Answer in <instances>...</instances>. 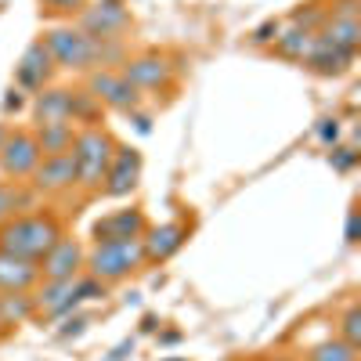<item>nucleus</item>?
Returning <instances> with one entry per match:
<instances>
[{
    "instance_id": "f257e3e1",
    "label": "nucleus",
    "mask_w": 361,
    "mask_h": 361,
    "mask_svg": "<svg viewBox=\"0 0 361 361\" xmlns=\"http://www.w3.org/2000/svg\"><path fill=\"white\" fill-rule=\"evenodd\" d=\"M58 238H62V224L54 214H47V209L44 214H18L0 224V253L40 264L54 250Z\"/></svg>"
},
{
    "instance_id": "f03ea898",
    "label": "nucleus",
    "mask_w": 361,
    "mask_h": 361,
    "mask_svg": "<svg viewBox=\"0 0 361 361\" xmlns=\"http://www.w3.org/2000/svg\"><path fill=\"white\" fill-rule=\"evenodd\" d=\"M116 137L105 127H80L76 145H73V159H76V185L87 192H102V180L109 173L112 152H116Z\"/></svg>"
},
{
    "instance_id": "7ed1b4c3",
    "label": "nucleus",
    "mask_w": 361,
    "mask_h": 361,
    "mask_svg": "<svg viewBox=\"0 0 361 361\" xmlns=\"http://www.w3.org/2000/svg\"><path fill=\"white\" fill-rule=\"evenodd\" d=\"M44 47L54 58L58 69H73V73H90L102 69V40H90L87 33L73 25H54L44 33Z\"/></svg>"
},
{
    "instance_id": "20e7f679",
    "label": "nucleus",
    "mask_w": 361,
    "mask_h": 361,
    "mask_svg": "<svg viewBox=\"0 0 361 361\" xmlns=\"http://www.w3.org/2000/svg\"><path fill=\"white\" fill-rule=\"evenodd\" d=\"M141 264H145L141 238H123V243H94V250H90L87 260H83L87 275L105 282V286L123 282L127 275H134Z\"/></svg>"
},
{
    "instance_id": "39448f33",
    "label": "nucleus",
    "mask_w": 361,
    "mask_h": 361,
    "mask_svg": "<svg viewBox=\"0 0 361 361\" xmlns=\"http://www.w3.org/2000/svg\"><path fill=\"white\" fill-rule=\"evenodd\" d=\"M40 145L33 130H8L4 145H0V177L4 180H29L40 163Z\"/></svg>"
},
{
    "instance_id": "423d86ee",
    "label": "nucleus",
    "mask_w": 361,
    "mask_h": 361,
    "mask_svg": "<svg viewBox=\"0 0 361 361\" xmlns=\"http://www.w3.org/2000/svg\"><path fill=\"white\" fill-rule=\"evenodd\" d=\"M130 25V11L123 0H98L87 4L80 11V33H87L90 40H119V33Z\"/></svg>"
},
{
    "instance_id": "0eeeda50",
    "label": "nucleus",
    "mask_w": 361,
    "mask_h": 361,
    "mask_svg": "<svg viewBox=\"0 0 361 361\" xmlns=\"http://www.w3.org/2000/svg\"><path fill=\"white\" fill-rule=\"evenodd\" d=\"M87 90L102 102V109H112V112H134L141 105V90L130 87L119 69H90Z\"/></svg>"
},
{
    "instance_id": "6e6552de",
    "label": "nucleus",
    "mask_w": 361,
    "mask_h": 361,
    "mask_svg": "<svg viewBox=\"0 0 361 361\" xmlns=\"http://www.w3.org/2000/svg\"><path fill=\"white\" fill-rule=\"evenodd\" d=\"M137 180H141V152L130 148V145H116L109 173L102 180V192L109 199H123V195H130L137 188Z\"/></svg>"
},
{
    "instance_id": "1a4fd4ad",
    "label": "nucleus",
    "mask_w": 361,
    "mask_h": 361,
    "mask_svg": "<svg viewBox=\"0 0 361 361\" xmlns=\"http://www.w3.org/2000/svg\"><path fill=\"white\" fill-rule=\"evenodd\" d=\"M188 238V228L180 221H166V224H148L141 235V253L145 264H166Z\"/></svg>"
},
{
    "instance_id": "9d476101",
    "label": "nucleus",
    "mask_w": 361,
    "mask_h": 361,
    "mask_svg": "<svg viewBox=\"0 0 361 361\" xmlns=\"http://www.w3.org/2000/svg\"><path fill=\"white\" fill-rule=\"evenodd\" d=\"M33 192L40 195H58V192H69L76 185V159L73 152H62V156H44L33 170Z\"/></svg>"
},
{
    "instance_id": "9b49d317",
    "label": "nucleus",
    "mask_w": 361,
    "mask_h": 361,
    "mask_svg": "<svg viewBox=\"0 0 361 361\" xmlns=\"http://www.w3.org/2000/svg\"><path fill=\"white\" fill-rule=\"evenodd\" d=\"M83 246L76 243V238H58L54 250L40 260V282H62V279H76L80 271H83Z\"/></svg>"
},
{
    "instance_id": "f8f14e48",
    "label": "nucleus",
    "mask_w": 361,
    "mask_h": 361,
    "mask_svg": "<svg viewBox=\"0 0 361 361\" xmlns=\"http://www.w3.org/2000/svg\"><path fill=\"white\" fill-rule=\"evenodd\" d=\"M54 58L47 54V47H44V40H33L25 51H22V58H18V66H15V80H18V87L22 90H44L47 83H51V76H54Z\"/></svg>"
},
{
    "instance_id": "ddd939ff",
    "label": "nucleus",
    "mask_w": 361,
    "mask_h": 361,
    "mask_svg": "<svg viewBox=\"0 0 361 361\" xmlns=\"http://www.w3.org/2000/svg\"><path fill=\"white\" fill-rule=\"evenodd\" d=\"M76 304H80V275L62 282H44L33 296V314L58 318V314H69Z\"/></svg>"
},
{
    "instance_id": "4468645a",
    "label": "nucleus",
    "mask_w": 361,
    "mask_h": 361,
    "mask_svg": "<svg viewBox=\"0 0 361 361\" xmlns=\"http://www.w3.org/2000/svg\"><path fill=\"white\" fill-rule=\"evenodd\" d=\"M145 228H148L145 214L137 206H130V209H116V214L94 221L90 235H94V243H123V238H141Z\"/></svg>"
},
{
    "instance_id": "2eb2a0df",
    "label": "nucleus",
    "mask_w": 361,
    "mask_h": 361,
    "mask_svg": "<svg viewBox=\"0 0 361 361\" xmlns=\"http://www.w3.org/2000/svg\"><path fill=\"white\" fill-rule=\"evenodd\" d=\"M123 80L137 90H159L170 83V66L163 54H137V58H127L123 62Z\"/></svg>"
},
{
    "instance_id": "dca6fc26",
    "label": "nucleus",
    "mask_w": 361,
    "mask_h": 361,
    "mask_svg": "<svg viewBox=\"0 0 361 361\" xmlns=\"http://www.w3.org/2000/svg\"><path fill=\"white\" fill-rule=\"evenodd\" d=\"M33 123H73V90L66 87H44L33 98Z\"/></svg>"
},
{
    "instance_id": "f3484780",
    "label": "nucleus",
    "mask_w": 361,
    "mask_h": 361,
    "mask_svg": "<svg viewBox=\"0 0 361 361\" xmlns=\"http://www.w3.org/2000/svg\"><path fill=\"white\" fill-rule=\"evenodd\" d=\"M40 282V264L0 253V293H29Z\"/></svg>"
},
{
    "instance_id": "a211bd4d",
    "label": "nucleus",
    "mask_w": 361,
    "mask_h": 361,
    "mask_svg": "<svg viewBox=\"0 0 361 361\" xmlns=\"http://www.w3.org/2000/svg\"><path fill=\"white\" fill-rule=\"evenodd\" d=\"M350 62H354V54L333 47L329 40H322L318 33H314V44H311L307 58H304V66H307L311 73H318V76H343Z\"/></svg>"
},
{
    "instance_id": "6ab92c4d",
    "label": "nucleus",
    "mask_w": 361,
    "mask_h": 361,
    "mask_svg": "<svg viewBox=\"0 0 361 361\" xmlns=\"http://www.w3.org/2000/svg\"><path fill=\"white\" fill-rule=\"evenodd\" d=\"M318 37L329 40L333 47H340V51H347V54H357V47H361V25H357V18H336V15H329L322 22V33Z\"/></svg>"
},
{
    "instance_id": "aec40b11",
    "label": "nucleus",
    "mask_w": 361,
    "mask_h": 361,
    "mask_svg": "<svg viewBox=\"0 0 361 361\" xmlns=\"http://www.w3.org/2000/svg\"><path fill=\"white\" fill-rule=\"evenodd\" d=\"M76 123H44L33 130L37 145H40V156H62V152H73L76 145Z\"/></svg>"
},
{
    "instance_id": "412c9836",
    "label": "nucleus",
    "mask_w": 361,
    "mask_h": 361,
    "mask_svg": "<svg viewBox=\"0 0 361 361\" xmlns=\"http://www.w3.org/2000/svg\"><path fill=\"white\" fill-rule=\"evenodd\" d=\"M311 44H314V33H311V29H304V25H293V29H286V33L275 37V51L282 58H293V62H304Z\"/></svg>"
},
{
    "instance_id": "4be33fe9",
    "label": "nucleus",
    "mask_w": 361,
    "mask_h": 361,
    "mask_svg": "<svg viewBox=\"0 0 361 361\" xmlns=\"http://www.w3.org/2000/svg\"><path fill=\"white\" fill-rule=\"evenodd\" d=\"M29 202H33V195H29L18 180H0V224L18 217L22 209H29Z\"/></svg>"
},
{
    "instance_id": "5701e85b",
    "label": "nucleus",
    "mask_w": 361,
    "mask_h": 361,
    "mask_svg": "<svg viewBox=\"0 0 361 361\" xmlns=\"http://www.w3.org/2000/svg\"><path fill=\"white\" fill-rule=\"evenodd\" d=\"M102 102L90 94V90H73V123H83V127H102Z\"/></svg>"
},
{
    "instance_id": "b1692460",
    "label": "nucleus",
    "mask_w": 361,
    "mask_h": 361,
    "mask_svg": "<svg viewBox=\"0 0 361 361\" xmlns=\"http://www.w3.org/2000/svg\"><path fill=\"white\" fill-rule=\"evenodd\" d=\"M33 314V296L25 293H0V325H18Z\"/></svg>"
},
{
    "instance_id": "393cba45",
    "label": "nucleus",
    "mask_w": 361,
    "mask_h": 361,
    "mask_svg": "<svg viewBox=\"0 0 361 361\" xmlns=\"http://www.w3.org/2000/svg\"><path fill=\"white\" fill-rule=\"evenodd\" d=\"M357 357V347L343 343L340 336L336 340H322L307 350V361H354Z\"/></svg>"
},
{
    "instance_id": "a878e982",
    "label": "nucleus",
    "mask_w": 361,
    "mask_h": 361,
    "mask_svg": "<svg viewBox=\"0 0 361 361\" xmlns=\"http://www.w3.org/2000/svg\"><path fill=\"white\" fill-rule=\"evenodd\" d=\"M340 329H343V336H340V340L361 350V307H357V304H350V307L343 311V322H340Z\"/></svg>"
},
{
    "instance_id": "bb28decb",
    "label": "nucleus",
    "mask_w": 361,
    "mask_h": 361,
    "mask_svg": "<svg viewBox=\"0 0 361 361\" xmlns=\"http://www.w3.org/2000/svg\"><path fill=\"white\" fill-rule=\"evenodd\" d=\"M40 8L47 15H80L87 8V0H40Z\"/></svg>"
},
{
    "instance_id": "cd10ccee",
    "label": "nucleus",
    "mask_w": 361,
    "mask_h": 361,
    "mask_svg": "<svg viewBox=\"0 0 361 361\" xmlns=\"http://www.w3.org/2000/svg\"><path fill=\"white\" fill-rule=\"evenodd\" d=\"M329 163H333V170L347 173V170H354V163H357V152H354V148H333V156H329Z\"/></svg>"
},
{
    "instance_id": "c85d7f7f",
    "label": "nucleus",
    "mask_w": 361,
    "mask_h": 361,
    "mask_svg": "<svg viewBox=\"0 0 361 361\" xmlns=\"http://www.w3.org/2000/svg\"><path fill=\"white\" fill-rule=\"evenodd\" d=\"M282 33V25L275 22V18H271V22H264L260 29H257V33H253V44H267V40H275Z\"/></svg>"
},
{
    "instance_id": "c756f323",
    "label": "nucleus",
    "mask_w": 361,
    "mask_h": 361,
    "mask_svg": "<svg viewBox=\"0 0 361 361\" xmlns=\"http://www.w3.org/2000/svg\"><path fill=\"white\" fill-rule=\"evenodd\" d=\"M347 243L357 246V206H350V214H347Z\"/></svg>"
},
{
    "instance_id": "7c9ffc66",
    "label": "nucleus",
    "mask_w": 361,
    "mask_h": 361,
    "mask_svg": "<svg viewBox=\"0 0 361 361\" xmlns=\"http://www.w3.org/2000/svg\"><path fill=\"white\" fill-rule=\"evenodd\" d=\"M336 134H340L336 119H325V123L318 127V137H322V141H336Z\"/></svg>"
},
{
    "instance_id": "2f4dec72",
    "label": "nucleus",
    "mask_w": 361,
    "mask_h": 361,
    "mask_svg": "<svg viewBox=\"0 0 361 361\" xmlns=\"http://www.w3.org/2000/svg\"><path fill=\"white\" fill-rule=\"evenodd\" d=\"M4 105H8V109H18V105H22V98H18V90H11V98H8Z\"/></svg>"
},
{
    "instance_id": "473e14b6",
    "label": "nucleus",
    "mask_w": 361,
    "mask_h": 361,
    "mask_svg": "<svg viewBox=\"0 0 361 361\" xmlns=\"http://www.w3.org/2000/svg\"><path fill=\"white\" fill-rule=\"evenodd\" d=\"M4 137H8V127H4V123H0V145H4Z\"/></svg>"
},
{
    "instance_id": "72a5a7b5",
    "label": "nucleus",
    "mask_w": 361,
    "mask_h": 361,
    "mask_svg": "<svg viewBox=\"0 0 361 361\" xmlns=\"http://www.w3.org/2000/svg\"><path fill=\"white\" fill-rule=\"evenodd\" d=\"M354 361H361V357H354Z\"/></svg>"
},
{
    "instance_id": "f704fd0d",
    "label": "nucleus",
    "mask_w": 361,
    "mask_h": 361,
    "mask_svg": "<svg viewBox=\"0 0 361 361\" xmlns=\"http://www.w3.org/2000/svg\"><path fill=\"white\" fill-rule=\"evenodd\" d=\"M0 180H4V177H0Z\"/></svg>"
},
{
    "instance_id": "c9c22d12",
    "label": "nucleus",
    "mask_w": 361,
    "mask_h": 361,
    "mask_svg": "<svg viewBox=\"0 0 361 361\" xmlns=\"http://www.w3.org/2000/svg\"><path fill=\"white\" fill-rule=\"evenodd\" d=\"M286 361H289V357H286Z\"/></svg>"
}]
</instances>
